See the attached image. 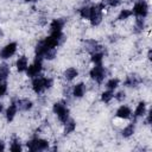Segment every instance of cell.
Returning <instances> with one entry per match:
<instances>
[{"label":"cell","mask_w":152,"mask_h":152,"mask_svg":"<svg viewBox=\"0 0 152 152\" xmlns=\"http://www.w3.org/2000/svg\"><path fill=\"white\" fill-rule=\"evenodd\" d=\"M53 84L52 78L45 76H36L32 81V89L36 94H42L44 90L50 89Z\"/></svg>","instance_id":"6da1fadb"},{"label":"cell","mask_w":152,"mask_h":152,"mask_svg":"<svg viewBox=\"0 0 152 152\" xmlns=\"http://www.w3.org/2000/svg\"><path fill=\"white\" fill-rule=\"evenodd\" d=\"M106 5L104 2H101V4H97V5H94V6H90V14H89V21L93 26H97L101 20H102V12L104 10Z\"/></svg>","instance_id":"7a4b0ae2"},{"label":"cell","mask_w":152,"mask_h":152,"mask_svg":"<svg viewBox=\"0 0 152 152\" xmlns=\"http://www.w3.org/2000/svg\"><path fill=\"white\" fill-rule=\"evenodd\" d=\"M27 148L31 152H38V151H46L49 148V141L38 137L32 138L31 140L27 141Z\"/></svg>","instance_id":"3957f363"},{"label":"cell","mask_w":152,"mask_h":152,"mask_svg":"<svg viewBox=\"0 0 152 152\" xmlns=\"http://www.w3.org/2000/svg\"><path fill=\"white\" fill-rule=\"evenodd\" d=\"M52 110L57 115L58 120L61 122H63V124L70 119L69 118V108L65 106L64 102H56L53 104V107H52Z\"/></svg>","instance_id":"277c9868"},{"label":"cell","mask_w":152,"mask_h":152,"mask_svg":"<svg viewBox=\"0 0 152 152\" xmlns=\"http://www.w3.org/2000/svg\"><path fill=\"white\" fill-rule=\"evenodd\" d=\"M106 75H107V70L104 66H102V64H99V65H94L90 71H89V76L91 80H94L96 83H102L103 80L106 78Z\"/></svg>","instance_id":"5b68a950"},{"label":"cell","mask_w":152,"mask_h":152,"mask_svg":"<svg viewBox=\"0 0 152 152\" xmlns=\"http://www.w3.org/2000/svg\"><path fill=\"white\" fill-rule=\"evenodd\" d=\"M132 14L139 17V18H145L148 14V5L145 0H138L132 10Z\"/></svg>","instance_id":"8992f818"},{"label":"cell","mask_w":152,"mask_h":152,"mask_svg":"<svg viewBox=\"0 0 152 152\" xmlns=\"http://www.w3.org/2000/svg\"><path fill=\"white\" fill-rule=\"evenodd\" d=\"M42 69H43V62H42V58L36 57L34 62H33L31 65L27 66V69H26V75H27L28 77H32V78H33V77H36V76H38V75L40 74Z\"/></svg>","instance_id":"52a82bcc"},{"label":"cell","mask_w":152,"mask_h":152,"mask_svg":"<svg viewBox=\"0 0 152 152\" xmlns=\"http://www.w3.org/2000/svg\"><path fill=\"white\" fill-rule=\"evenodd\" d=\"M17 49H18V44L15 42H11V43L6 44L1 49V51H0V58L1 59H8V58H11L17 52Z\"/></svg>","instance_id":"ba28073f"},{"label":"cell","mask_w":152,"mask_h":152,"mask_svg":"<svg viewBox=\"0 0 152 152\" xmlns=\"http://www.w3.org/2000/svg\"><path fill=\"white\" fill-rule=\"evenodd\" d=\"M17 112H18L17 101H12L11 104H10V106L7 107V109H6V114H5V115H6V120H7V121H12V120L14 119Z\"/></svg>","instance_id":"9c48e42d"},{"label":"cell","mask_w":152,"mask_h":152,"mask_svg":"<svg viewBox=\"0 0 152 152\" xmlns=\"http://www.w3.org/2000/svg\"><path fill=\"white\" fill-rule=\"evenodd\" d=\"M63 26H64V20L53 19L50 24V33H62Z\"/></svg>","instance_id":"30bf717a"},{"label":"cell","mask_w":152,"mask_h":152,"mask_svg":"<svg viewBox=\"0 0 152 152\" xmlns=\"http://www.w3.org/2000/svg\"><path fill=\"white\" fill-rule=\"evenodd\" d=\"M140 82H141V78L138 75H129V76L126 77L124 84L126 87H129V88H135L140 84Z\"/></svg>","instance_id":"8fae6325"},{"label":"cell","mask_w":152,"mask_h":152,"mask_svg":"<svg viewBox=\"0 0 152 152\" xmlns=\"http://www.w3.org/2000/svg\"><path fill=\"white\" fill-rule=\"evenodd\" d=\"M71 93H72L74 97H76V99L83 97L84 94H86V84L84 83H77V84H75L72 87Z\"/></svg>","instance_id":"7c38bea8"},{"label":"cell","mask_w":152,"mask_h":152,"mask_svg":"<svg viewBox=\"0 0 152 152\" xmlns=\"http://www.w3.org/2000/svg\"><path fill=\"white\" fill-rule=\"evenodd\" d=\"M116 116L120 118V119H129V118L132 116V110H131V108H129L128 106L122 104V106H120V107L118 108V110H116Z\"/></svg>","instance_id":"4fadbf2b"},{"label":"cell","mask_w":152,"mask_h":152,"mask_svg":"<svg viewBox=\"0 0 152 152\" xmlns=\"http://www.w3.org/2000/svg\"><path fill=\"white\" fill-rule=\"evenodd\" d=\"M84 49L88 51V52H90V55L91 53H94V52H97V51H101V46H100V44L96 42V40H93V39H89V40H87L86 42V44H84Z\"/></svg>","instance_id":"5bb4252c"},{"label":"cell","mask_w":152,"mask_h":152,"mask_svg":"<svg viewBox=\"0 0 152 152\" xmlns=\"http://www.w3.org/2000/svg\"><path fill=\"white\" fill-rule=\"evenodd\" d=\"M15 66H17V70H18L19 72L26 71V69H27V66H28L27 57H25V56L18 57V59H17V62H15Z\"/></svg>","instance_id":"9a60e30c"},{"label":"cell","mask_w":152,"mask_h":152,"mask_svg":"<svg viewBox=\"0 0 152 152\" xmlns=\"http://www.w3.org/2000/svg\"><path fill=\"white\" fill-rule=\"evenodd\" d=\"M17 104H18V109L24 110V112L30 110L33 106L32 101L28 99H19V100H17Z\"/></svg>","instance_id":"2e32d148"},{"label":"cell","mask_w":152,"mask_h":152,"mask_svg":"<svg viewBox=\"0 0 152 152\" xmlns=\"http://www.w3.org/2000/svg\"><path fill=\"white\" fill-rule=\"evenodd\" d=\"M64 78L66 80V81H72V80H75L77 76H78V70L76 69V68H72V66H70V68H68L65 71H64Z\"/></svg>","instance_id":"e0dca14e"},{"label":"cell","mask_w":152,"mask_h":152,"mask_svg":"<svg viewBox=\"0 0 152 152\" xmlns=\"http://www.w3.org/2000/svg\"><path fill=\"white\" fill-rule=\"evenodd\" d=\"M146 114V103L144 101L139 102L135 107V110H134V118H140V116H144Z\"/></svg>","instance_id":"ac0fdd59"},{"label":"cell","mask_w":152,"mask_h":152,"mask_svg":"<svg viewBox=\"0 0 152 152\" xmlns=\"http://www.w3.org/2000/svg\"><path fill=\"white\" fill-rule=\"evenodd\" d=\"M8 75H10V66H8V64H6V63L0 64V81L5 82L6 78L8 77Z\"/></svg>","instance_id":"d6986e66"},{"label":"cell","mask_w":152,"mask_h":152,"mask_svg":"<svg viewBox=\"0 0 152 152\" xmlns=\"http://www.w3.org/2000/svg\"><path fill=\"white\" fill-rule=\"evenodd\" d=\"M144 28H145V19L137 17L135 24H134V32L135 33H140V32H142Z\"/></svg>","instance_id":"ffe728a7"},{"label":"cell","mask_w":152,"mask_h":152,"mask_svg":"<svg viewBox=\"0 0 152 152\" xmlns=\"http://www.w3.org/2000/svg\"><path fill=\"white\" fill-rule=\"evenodd\" d=\"M103 52L102 51H97V52H94L91 53V62L94 63V65H99V64H102V61H103Z\"/></svg>","instance_id":"44dd1931"},{"label":"cell","mask_w":152,"mask_h":152,"mask_svg":"<svg viewBox=\"0 0 152 152\" xmlns=\"http://www.w3.org/2000/svg\"><path fill=\"white\" fill-rule=\"evenodd\" d=\"M75 128H76V124H75L74 120L69 119L68 121L64 122V134H70V133H72V132L75 131Z\"/></svg>","instance_id":"7402d4cb"},{"label":"cell","mask_w":152,"mask_h":152,"mask_svg":"<svg viewBox=\"0 0 152 152\" xmlns=\"http://www.w3.org/2000/svg\"><path fill=\"white\" fill-rule=\"evenodd\" d=\"M134 129H135V126H134V124H129V125H127L124 129H122V137L124 138H129V137H132L133 135V133H134Z\"/></svg>","instance_id":"603a6c76"},{"label":"cell","mask_w":152,"mask_h":152,"mask_svg":"<svg viewBox=\"0 0 152 152\" xmlns=\"http://www.w3.org/2000/svg\"><path fill=\"white\" fill-rule=\"evenodd\" d=\"M113 97H114V91H113V90H109V89L106 90V91H103V93L101 94V100H102V102H104V103H109Z\"/></svg>","instance_id":"cb8c5ba5"},{"label":"cell","mask_w":152,"mask_h":152,"mask_svg":"<svg viewBox=\"0 0 152 152\" xmlns=\"http://www.w3.org/2000/svg\"><path fill=\"white\" fill-rule=\"evenodd\" d=\"M10 150H11L12 152H20V151H21V144H20L19 139H13V140L11 141Z\"/></svg>","instance_id":"d4e9b609"},{"label":"cell","mask_w":152,"mask_h":152,"mask_svg":"<svg viewBox=\"0 0 152 152\" xmlns=\"http://www.w3.org/2000/svg\"><path fill=\"white\" fill-rule=\"evenodd\" d=\"M78 14L82 19H88L90 14V6H83L78 10Z\"/></svg>","instance_id":"484cf974"},{"label":"cell","mask_w":152,"mask_h":152,"mask_svg":"<svg viewBox=\"0 0 152 152\" xmlns=\"http://www.w3.org/2000/svg\"><path fill=\"white\" fill-rule=\"evenodd\" d=\"M118 86H119V80H118V78H110V80L107 81V83H106L107 89L113 90V91H114V89L118 88Z\"/></svg>","instance_id":"4316f807"},{"label":"cell","mask_w":152,"mask_h":152,"mask_svg":"<svg viewBox=\"0 0 152 152\" xmlns=\"http://www.w3.org/2000/svg\"><path fill=\"white\" fill-rule=\"evenodd\" d=\"M131 15H132V11H129V10H121L119 15H118V20H126Z\"/></svg>","instance_id":"83f0119b"},{"label":"cell","mask_w":152,"mask_h":152,"mask_svg":"<svg viewBox=\"0 0 152 152\" xmlns=\"http://www.w3.org/2000/svg\"><path fill=\"white\" fill-rule=\"evenodd\" d=\"M122 2V0H106V6H109V7H118L120 4Z\"/></svg>","instance_id":"f1b7e54d"},{"label":"cell","mask_w":152,"mask_h":152,"mask_svg":"<svg viewBox=\"0 0 152 152\" xmlns=\"http://www.w3.org/2000/svg\"><path fill=\"white\" fill-rule=\"evenodd\" d=\"M114 97L118 100V101H124L125 99H126V93L124 91V90H121V91H119V93H116V94H114Z\"/></svg>","instance_id":"f546056e"},{"label":"cell","mask_w":152,"mask_h":152,"mask_svg":"<svg viewBox=\"0 0 152 152\" xmlns=\"http://www.w3.org/2000/svg\"><path fill=\"white\" fill-rule=\"evenodd\" d=\"M7 91V84L5 82H1L0 81V96H4Z\"/></svg>","instance_id":"4dcf8cb0"},{"label":"cell","mask_w":152,"mask_h":152,"mask_svg":"<svg viewBox=\"0 0 152 152\" xmlns=\"http://www.w3.org/2000/svg\"><path fill=\"white\" fill-rule=\"evenodd\" d=\"M4 150H5V142L0 141V151H4Z\"/></svg>","instance_id":"1f68e13d"},{"label":"cell","mask_w":152,"mask_h":152,"mask_svg":"<svg viewBox=\"0 0 152 152\" xmlns=\"http://www.w3.org/2000/svg\"><path fill=\"white\" fill-rule=\"evenodd\" d=\"M2 110H4V104H2V103H0V113H1Z\"/></svg>","instance_id":"d6a6232c"},{"label":"cell","mask_w":152,"mask_h":152,"mask_svg":"<svg viewBox=\"0 0 152 152\" xmlns=\"http://www.w3.org/2000/svg\"><path fill=\"white\" fill-rule=\"evenodd\" d=\"M26 2H30V1H38V0H25Z\"/></svg>","instance_id":"836d02e7"}]
</instances>
